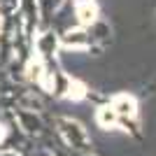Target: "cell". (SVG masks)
Listing matches in <instances>:
<instances>
[{"mask_svg": "<svg viewBox=\"0 0 156 156\" xmlns=\"http://www.w3.org/2000/svg\"><path fill=\"white\" fill-rule=\"evenodd\" d=\"M77 16H79V23H93L98 16V7L93 2H86V5H77Z\"/></svg>", "mask_w": 156, "mask_h": 156, "instance_id": "obj_1", "label": "cell"}, {"mask_svg": "<svg viewBox=\"0 0 156 156\" xmlns=\"http://www.w3.org/2000/svg\"><path fill=\"white\" fill-rule=\"evenodd\" d=\"M2 137H5V128H2V126H0V140H2Z\"/></svg>", "mask_w": 156, "mask_h": 156, "instance_id": "obj_2", "label": "cell"}]
</instances>
